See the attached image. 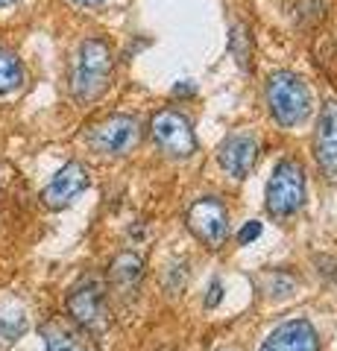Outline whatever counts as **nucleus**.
<instances>
[{"mask_svg":"<svg viewBox=\"0 0 337 351\" xmlns=\"http://www.w3.org/2000/svg\"><path fill=\"white\" fill-rule=\"evenodd\" d=\"M112 73H115V53L112 44L100 36L85 38L77 47L73 56V68H71V94L73 100L89 106L108 91L112 85Z\"/></svg>","mask_w":337,"mask_h":351,"instance_id":"nucleus-1","label":"nucleus"},{"mask_svg":"<svg viewBox=\"0 0 337 351\" xmlns=\"http://www.w3.org/2000/svg\"><path fill=\"white\" fill-rule=\"evenodd\" d=\"M267 106L281 129H297L311 117V91L293 71H276L267 80Z\"/></svg>","mask_w":337,"mask_h":351,"instance_id":"nucleus-2","label":"nucleus"},{"mask_svg":"<svg viewBox=\"0 0 337 351\" xmlns=\"http://www.w3.org/2000/svg\"><path fill=\"white\" fill-rule=\"evenodd\" d=\"M305 205V170L299 161L285 158L276 164L267 182V211L276 219H288Z\"/></svg>","mask_w":337,"mask_h":351,"instance_id":"nucleus-3","label":"nucleus"},{"mask_svg":"<svg viewBox=\"0 0 337 351\" xmlns=\"http://www.w3.org/2000/svg\"><path fill=\"white\" fill-rule=\"evenodd\" d=\"M150 138H153V144L167 158H176V161L191 158L200 147L191 120L182 112H176V108H161V112L153 114V120H150Z\"/></svg>","mask_w":337,"mask_h":351,"instance_id":"nucleus-4","label":"nucleus"},{"mask_svg":"<svg viewBox=\"0 0 337 351\" xmlns=\"http://www.w3.org/2000/svg\"><path fill=\"white\" fill-rule=\"evenodd\" d=\"M89 147L100 156H112V158H121V156H129L138 141H141V123L132 117V114H108L103 117L100 123H94L89 129Z\"/></svg>","mask_w":337,"mask_h":351,"instance_id":"nucleus-5","label":"nucleus"},{"mask_svg":"<svg viewBox=\"0 0 337 351\" xmlns=\"http://www.w3.org/2000/svg\"><path fill=\"white\" fill-rule=\"evenodd\" d=\"M188 228L200 243H205L209 249H220L226 243V237H229V211H226V205L220 199L202 196V199L191 205Z\"/></svg>","mask_w":337,"mask_h":351,"instance_id":"nucleus-6","label":"nucleus"},{"mask_svg":"<svg viewBox=\"0 0 337 351\" xmlns=\"http://www.w3.org/2000/svg\"><path fill=\"white\" fill-rule=\"evenodd\" d=\"M65 307H68L71 319L80 328H85V331L100 328L106 322V287H103V281L94 278V276L82 278L77 287L68 293Z\"/></svg>","mask_w":337,"mask_h":351,"instance_id":"nucleus-7","label":"nucleus"},{"mask_svg":"<svg viewBox=\"0 0 337 351\" xmlns=\"http://www.w3.org/2000/svg\"><path fill=\"white\" fill-rule=\"evenodd\" d=\"M91 184V176H89V167L80 161H68L65 167L53 176L50 184L45 188V193H41V202H45L47 208H53V211H62V208H68L80 199L82 191H89Z\"/></svg>","mask_w":337,"mask_h":351,"instance_id":"nucleus-8","label":"nucleus"},{"mask_svg":"<svg viewBox=\"0 0 337 351\" xmlns=\"http://www.w3.org/2000/svg\"><path fill=\"white\" fill-rule=\"evenodd\" d=\"M217 161L220 167L232 176V179H246L249 170L258 161V138L253 132H232L217 149Z\"/></svg>","mask_w":337,"mask_h":351,"instance_id":"nucleus-9","label":"nucleus"},{"mask_svg":"<svg viewBox=\"0 0 337 351\" xmlns=\"http://www.w3.org/2000/svg\"><path fill=\"white\" fill-rule=\"evenodd\" d=\"M314 158L320 170L334 179L337 176V100L323 103L317 132H314Z\"/></svg>","mask_w":337,"mask_h":351,"instance_id":"nucleus-10","label":"nucleus"},{"mask_svg":"<svg viewBox=\"0 0 337 351\" xmlns=\"http://www.w3.org/2000/svg\"><path fill=\"white\" fill-rule=\"evenodd\" d=\"M258 351H320V339L308 319H290L273 328Z\"/></svg>","mask_w":337,"mask_h":351,"instance_id":"nucleus-11","label":"nucleus"},{"mask_svg":"<svg viewBox=\"0 0 337 351\" xmlns=\"http://www.w3.org/2000/svg\"><path fill=\"white\" fill-rule=\"evenodd\" d=\"M141 276H144V263H141V258L132 255V252L117 255L112 269H108V278H112V284L121 290H135L141 284Z\"/></svg>","mask_w":337,"mask_h":351,"instance_id":"nucleus-12","label":"nucleus"},{"mask_svg":"<svg viewBox=\"0 0 337 351\" xmlns=\"http://www.w3.org/2000/svg\"><path fill=\"white\" fill-rule=\"evenodd\" d=\"M24 85V64L12 50L0 47V97L18 91Z\"/></svg>","mask_w":337,"mask_h":351,"instance_id":"nucleus-13","label":"nucleus"},{"mask_svg":"<svg viewBox=\"0 0 337 351\" xmlns=\"http://www.w3.org/2000/svg\"><path fill=\"white\" fill-rule=\"evenodd\" d=\"M41 334H45L47 351H89L77 334L68 331V328H62V325H45Z\"/></svg>","mask_w":337,"mask_h":351,"instance_id":"nucleus-14","label":"nucleus"},{"mask_svg":"<svg viewBox=\"0 0 337 351\" xmlns=\"http://www.w3.org/2000/svg\"><path fill=\"white\" fill-rule=\"evenodd\" d=\"M258 287L261 293L267 295H276V299H285L297 290V278L290 276V272H281V269H273V272H264V276L258 278Z\"/></svg>","mask_w":337,"mask_h":351,"instance_id":"nucleus-15","label":"nucleus"},{"mask_svg":"<svg viewBox=\"0 0 337 351\" xmlns=\"http://www.w3.org/2000/svg\"><path fill=\"white\" fill-rule=\"evenodd\" d=\"M27 331V316L24 311H15V307H6L0 311V339L3 343H15V339Z\"/></svg>","mask_w":337,"mask_h":351,"instance_id":"nucleus-16","label":"nucleus"},{"mask_svg":"<svg viewBox=\"0 0 337 351\" xmlns=\"http://www.w3.org/2000/svg\"><path fill=\"white\" fill-rule=\"evenodd\" d=\"M258 237H261V223H255V219H253V223H246L241 232H237V243L249 246V243H253V240H258Z\"/></svg>","mask_w":337,"mask_h":351,"instance_id":"nucleus-17","label":"nucleus"},{"mask_svg":"<svg viewBox=\"0 0 337 351\" xmlns=\"http://www.w3.org/2000/svg\"><path fill=\"white\" fill-rule=\"evenodd\" d=\"M220 295H223L220 281H211V287H209V299H205V307H217V304H220Z\"/></svg>","mask_w":337,"mask_h":351,"instance_id":"nucleus-18","label":"nucleus"},{"mask_svg":"<svg viewBox=\"0 0 337 351\" xmlns=\"http://www.w3.org/2000/svg\"><path fill=\"white\" fill-rule=\"evenodd\" d=\"M71 3H77V6H100V3H106V0H71Z\"/></svg>","mask_w":337,"mask_h":351,"instance_id":"nucleus-19","label":"nucleus"},{"mask_svg":"<svg viewBox=\"0 0 337 351\" xmlns=\"http://www.w3.org/2000/svg\"><path fill=\"white\" fill-rule=\"evenodd\" d=\"M12 3H18V0H0V9H6V6H12Z\"/></svg>","mask_w":337,"mask_h":351,"instance_id":"nucleus-20","label":"nucleus"}]
</instances>
